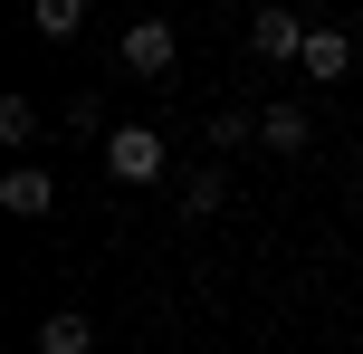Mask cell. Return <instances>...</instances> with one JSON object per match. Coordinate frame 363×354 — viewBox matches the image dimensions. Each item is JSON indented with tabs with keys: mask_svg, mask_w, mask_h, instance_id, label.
I'll return each mask as SVG.
<instances>
[{
	"mask_svg": "<svg viewBox=\"0 0 363 354\" xmlns=\"http://www.w3.org/2000/svg\"><path fill=\"white\" fill-rule=\"evenodd\" d=\"M38 354H96V326L77 306H57V316H38Z\"/></svg>",
	"mask_w": 363,
	"mask_h": 354,
	"instance_id": "obj_7",
	"label": "cell"
},
{
	"mask_svg": "<svg viewBox=\"0 0 363 354\" xmlns=\"http://www.w3.org/2000/svg\"><path fill=\"white\" fill-rule=\"evenodd\" d=\"M258 144H268V153H306L315 144V115L306 106H258Z\"/></svg>",
	"mask_w": 363,
	"mask_h": 354,
	"instance_id": "obj_6",
	"label": "cell"
},
{
	"mask_svg": "<svg viewBox=\"0 0 363 354\" xmlns=\"http://www.w3.org/2000/svg\"><path fill=\"white\" fill-rule=\"evenodd\" d=\"M57 115H67V134H96V144H106V134H115V125H106V106H96V96H67V106H57Z\"/></svg>",
	"mask_w": 363,
	"mask_h": 354,
	"instance_id": "obj_12",
	"label": "cell"
},
{
	"mask_svg": "<svg viewBox=\"0 0 363 354\" xmlns=\"http://www.w3.org/2000/svg\"><path fill=\"white\" fill-rule=\"evenodd\" d=\"M239 144H258V115L249 106H211V153H239Z\"/></svg>",
	"mask_w": 363,
	"mask_h": 354,
	"instance_id": "obj_10",
	"label": "cell"
},
{
	"mask_svg": "<svg viewBox=\"0 0 363 354\" xmlns=\"http://www.w3.org/2000/svg\"><path fill=\"white\" fill-rule=\"evenodd\" d=\"M0 144H10V163H29V144H38V106L29 96H0Z\"/></svg>",
	"mask_w": 363,
	"mask_h": 354,
	"instance_id": "obj_8",
	"label": "cell"
},
{
	"mask_svg": "<svg viewBox=\"0 0 363 354\" xmlns=\"http://www.w3.org/2000/svg\"><path fill=\"white\" fill-rule=\"evenodd\" d=\"M115 57H125V77H172L182 67V29L172 19H134V29L115 38Z\"/></svg>",
	"mask_w": 363,
	"mask_h": 354,
	"instance_id": "obj_1",
	"label": "cell"
},
{
	"mask_svg": "<svg viewBox=\"0 0 363 354\" xmlns=\"http://www.w3.org/2000/svg\"><path fill=\"white\" fill-rule=\"evenodd\" d=\"M106 172L115 182H163V134L153 125H115L106 134Z\"/></svg>",
	"mask_w": 363,
	"mask_h": 354,
	"instance_id": "obj_2",
	"label": "cell"
},
{
	"mask_svg": "<svg viewBox=\"0 0 363 354\" xmlns=\"http://www.w3.org/2000/svg\"><path fill=\"white\" fill-rule=\"evenodd\" d=\"M0 211H10V221H48L57 211V172L48 163H10L0 172Z\"/></svg>",
	"mask_w": 363,
	"mask_h": 354,
	"instance_id": "obj_3",
	"label": "cell"
},
{
	"mask_svg": "<svg viewBox=\"0 0 363 354\" xmlns=\"http://www.w3.org/2000/svg\"><path fill=\"white\" fill-rule=\"evenodd\" d=\"M296 67L315 77V87H335V77H354V29H306V57Z\"/></svg>",
	"mask_w": 363,
	"mask_h": 354,
	"instance_id": "obj_5",
	"label": "cell"
},
{
	"mask_svg": "<svg viewBox=\"0 0 363 354\" xmlns=\"http://www.w3.org/2000/svg\"><path fill=\"white\" fill-rule=\"evenodd\" d=\"M220 201H230V172H191V182H182V211H191V221H211Z\"/></svg>",
	"mask_w": 363,
	"mask_h": 354,
	"instance_id": "obj_11",
	"label": "cell"
},
{
	"mask_svg": "<svg viewBox=\"0 0 363 354\" xmlns=\"http://www.w3.org/2000/svg\"><path fill=\"white\" fill-rule=\"evenodd\" d=\"M249 57L296 67V57H306V19H296V10H258V19H249Z\"/></svg>",
	"mask_w": 363,
	"mask_h": 354,
	"instance_id": "obj_4",
	"label": "cell"
},
{
	"mask_svg": "<svg viewBox=\"0 0 363 354\" xmlns=\"http://www.w3.org/2000/svg\"><path fill=\"white\" fill-rule=\"evenodd\" d=\"M29 19H38V38H57V48H67V38L86 29V0H29Z\"/></svg>",
	"mask_w": 363,
	"mask_h": 354,
	"instance_id": "obj_9",
	"label": "cell"
}]
</instances>
